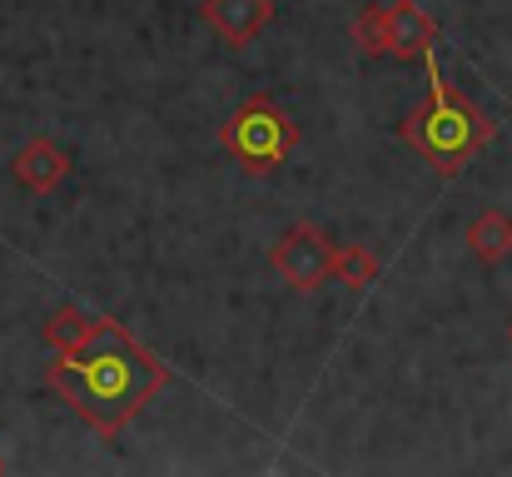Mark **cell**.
<instances>
[{"instance_id": "1", "label": "cell", "mask_w": 512, "mask_h": 477, "mask_svg": "<svg viewBox=\"0 0 512 477\" xmlns=\"http://www.w3.org/2000/svg\"><path fill=\"white\" fill-rule=\"evenodd\" d=\"M45 383L60 393V403H70L80 423H90L105 443H115L130 428V418L170 383V373L145 343H135L120 323H110L105 338L75 353H55Z\"/></svg>"}, {"instance_id": "2", "label": "cell", "mask_w": 512, "mask_h": 477, "mask_svg": "<svg viewBox=\"0 0 512 477\" xmlns=\"http://www.w3.org/2000/svg\"><path fill=\"white\" fill-rule=\"evenodd\" d=\"M423 65H428V100L403 120L398 135H403V145L413 155H423L443 179H458L468 169V159L483 155L493 145V120L458 85L443 80V70H438L433 55Z\"/></svg>"}, {"instance_id": "3", "label": "cell", "mask_w": 512, "mask_h": 477, "mask_svg": "<svg viewBox=\"0 0 512 477\" xmlns=\"http://www.w3.org/2000/svg\"><path fill=\"white\" fill-rule=\"evenodd\" d=\"M219 145H224V155L234 159L244 174L264 179V174H274L284 159L294 155L299 125H294L269 95H249V100L219 125Z\"/></svg>"}, {"instance_id": "4", "label": "cell", "mask_w": 512, "mask_h": 477, "mask_svg": "<svg viewBox=\"0 0 512 477\" xmlns=\"http://www.w3.org/2000/svg\"><path fill=\"white\" fill-rule=\"evenodd\" d=\"M334 254H339V244H334L319 224H294L289 234L274 239L269 269H274L289 289L314 294V289H324V284L334 279Z\"/></svg>"}, {"instance_id": "5", "label": "cell", "mask_w": 512, "mask_h": 477, "mask_svg": "<svg viewBox=\"0 0 512 477\" xmlns=\"http://www.w3.org/2000/svg\"><path fill=\"white\" fill-rule=\"evenodd\" d=\"M70 169H75V159L65 155L55 140H30V145H20L15 159H10V174L30 189V194H50V189H60L65 179H70Z\"/></svg>"}, {"instance_id": "6", "label": "cell", "mask_w": 512, "mask_h": 477, "mask_svg": "<svg viewBox=\"0 0 512 477\" xmlns=\"http://www.w3.org/2000/svg\"><path fill=\"white\" fill-rule=\"evenodd\" d=\"M388 45H393L388 55L403 60V65L428 60L433 45H438V25H433L413 0H393V5H388Z\"/></svg>"}, {"instance_id": "7", "label": "cell", "mask_w": 512, "mask_h": 477, "mask_svg": "<svg viewBox=\"0 0 512 477\" xmlns=\"http://www.w3.org/2000/svg\"><path fill=\"white\" fill-rule=\"evenodd\" d=\"M204 20L229 40V45H249L254 35H264V25L274 20V0H209Z\"/></svg>"}, {"instance_id": "8", "label": "cell", "mask_w": 512, "mask_h": 477, "mask_svg": "<svg viewBox=\"0 0 512 477\" xmlns=\"http://www.w3.org/2000/svg\"><path fill=\"white\" fill-rule=\"evenodd\" d=\"M105 328H110L105 314H90V309H80V304H60L55 314L45 318L40 333H45V343H50L55 353H75V348L105 338Z\"/></svg>"}, {"instance_id": "9", "label": "cell", "mask_w": 512, "mask_h": 477, "mask_svg": "<svg viewBox=\"0 0 512 477\" xmlns=\"http://www.w3.org/2000/svg\"><path fill=\"white\" fill-rule=\"evenodd\" d=\"M468 249H473V259H483V264H503L512 254V214L483 209V214L468 224Z\"/></svg>"}, {"instance_id": "10", "label": "cell", "mask_w": 512, "mask_h": 477, "mask_svg": "<svg viewBox=\"0 0 512 477\" xmlns=\"http://www.w3.org/2000/svg\"><path fill=\"white\" fill-rule=\"evenodd\" d=\"M334 279H339L343 289L363 294V289L378 279V254H373L368 244H339V254H334Z\"/></svg>"}, {"instance_id": "11", "label": "cell", "mask_w": 512, "mask_h": 477, "mask_svg": "<svg viewBox=\"0 0 512 477\" xmlns=\"http://www.w3.org/2000/svg\"><path fill=\"white\" fill-rule=\"evenodd\" d=\"M353 45L363 55H388L393 50L388 45V5H368V10L353 15Z\"/></svg>"}, {"instance_id": "12", "label": "cell", "mask_w": 512, "mask_h": 477, "mask_svg": "<svg viewBox=\"0 0 512 477\" xmlns=\"http://www.w3.org/2000/svg\"><path fill=\"white\" fill-rule=\"evenodd\" d=\"M508 348H512V318H508Z\"/></svg>"}]
</instances>
